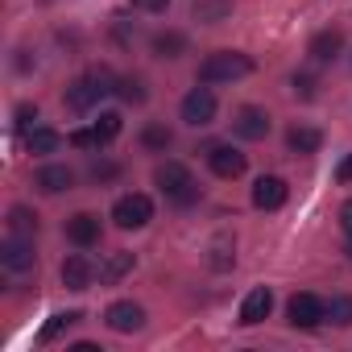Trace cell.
Wrapping results in <instances>:
<instances>
[{"label":"cell","instance_id":"cell-10","mask_svg":"<svg viewBox=\"0 0 352 352\" xmlns=\"http://www.w3.org/2000/svg\"><path fill=\"white\" fill-rule=\"evenodd\" d=\"M104 323H108L112 331L129 336V331H141V327H145V311H141L137 302H112V307L104 311Z\"/></svg>","mask_w":352,"mask_h":352},{"label":"cell","instance_id":"cell-31","mask_svg":"<svg viewBox=\"0 0 352 352\" xmlns=\"http://www.w3.org/2000/svg\"><path fill=\"white\" fill-rule=\"evenodd\" d=\"M340 228H344V232H348V241H352V199L340 208Z\"/></svg>","mask_w":352,"mask_h":352},{"label":"cell","instance_id":"cell-28","mask_svg":"<svg viewBox=\"0 0 352 352\" xmlns=\"http://www.w3.org/2000/svg\"><path fill=\"white\" fill-rule=\"evenodd\" d=\"M34 120H38V108H34V104H21V108H17L13 129H17V133H30V124H34Z\"/></svg>","mask_w":352,"mask_h":352},{"label":"cell","instance_id":"cell-21","mask_svg":"<svg viewBox=\"0 0 352 352\" xmlns=\"http://www.w3.org/2000/svg\"><path fill=\"white\" fill-rule=\"evenodd\" d=\"M183 50H187V38L183 34H157L153 38V54L157 58H179Z\"/></svg>","mask_w":352,"mask_h":352},{"label":"cell","instance_id":"cell-6","mask_svg":"<svg viewBox=\"0 0 352 352\" xmlns=\"http://www.w3.org/2000/svg\"><path fill=\"white\" fill-rule=\"evenodd\" d=\"M183 120L195 124V129L212 124V120H216V96H212L208 87H191L187 100H183Z\"/></svg>","mask_w":352,"mask_h":352},{"label":"cell","instance_id":"cell-15","mask_svg":"<svg viewBox=\"0 0 352 352\" xmlns=\"http://www.w3.org/2000/svg\"><path fill=\"white\" fill-rule=\"evenodd\" d=\"M34 183H38V191H42V195H63V191H71L75 174H71L67 166H42Z\"/></svg>","mask_w":352,"mask_h":352},{"label":"cell","instance_id":"cell-14","mask_svg":"<svg viewBox=\"0 0 352 352\" xmlns=\"http://www.w3.org/2000/svg\"><path fill=\"white\" fill-rule=\"evenodd\" d=\"M96 282V265L87 257H67L63 261V286L67 290H87Z\"/></svg>","mask_w":352,"mask_h":352},{"label":"cell","instance_id":"cell-32","mask_svg":"<svg viewBox=\"0 0 352 352\" xmlns=\"http://www.w3.org/2000/svg\"><path fill=\"white\" fill-rule=\"evenodd\" d=\"M336 179H340V183H352V153L336 166Z\"/></svg>","mask_w":352,"mask_h":352},{"label":"cell","instance_id":"cell-12","mask_svg":"<svg viewBox=\"0 0 352 352\" xmlns=\"http://www.w3.org/2000/svg\"><path fill=\"white\" fill-rule=\"evenodd\" d=\"M67 236H71V245H79V249L100 245V216H91V212H75V216L67 220Z\"/></svg>","mask_w":352,"mask_h":352},{"label":"cell","instance_id":"cell-13","mask_svg":"<svg viewBox=\"0 0 352 352\" xmlns=\"http://www.w3.org/2000/svg\"><path fill=\"white\" fill-rule=\"evenodd\" d=\"M270 311H274V294H270V286H257V290H249L245 302H241V323H245V327H257Z\"/></svg>","mask_w":352,"mask_h":352},{"label":"cell","instance_id":"cell-27","mask_svg":"<svg viewBox=\"0 0 352 352\" xmlns=\"http://www.w3.org/2000/svg\"><path fill=\"white\" fill-rule=\"evenodd\" d=\"M71 145L75 149H100V133L96 129H75L71 133Z\"/></svg>","mask_w":352,"mask_h":352},{"label":"cell","instance_id":"cell-24","mask_svg":"<svg viewBox=\"0 0 352 352\" xmlns=\"http://www.w3.org/2000/svg\"><path fill=\"white\" fill-rule=\"evenodd\" d=\"M327 319L340 323V327H348V323H352V298H348V294L331 298V302H327Z\"/></svg>","mask_w":352,"mask_h":352},{"label":"cell","instance_id":"cell-22","mask_svg":"<svg viewBox=\"0 0 352 352\" xmlns=\"http://www.w3.org/2000/svg\"><path fill=\"white\" fill-rule=\"evenodd\" d=\"M9 232H13V236H34V232H38V216H34L30 208H13V212H9Z\"/></svg>","mask_w":352,"mask_h":352},{"label":"cell","instance_id":"cell-8","mask_svg":"<svg viewBox=\"0 0 352 352\" xmlns=\"http://www.w3.org/2000/svg\"><path fill=\"white\" fill-rule=\"evenodd\" d=\"M0 261H5V270L9 274H30L34 270V241L30 236H9L5 241V249H0Z\"/></svg>","mask_w":352,"mask_h":352},{"label":"cell","instance_id":"cell-3","mask_svg":"<svg viewBox=\"0 0 352 352\" xmlns=\"http://www.w3.org/2000/svg\"><path fill=\"white\" fill-rule=\"evenodd\" d=\"M112 79H108V71H91V75H83V79H75L71 87H67V104L75 108V112H91L108 91H116V87H108Z\"/></svg>","mask_w":352,"mask_h":352},{"label":"cell","instance_id":"cell-1","mask_svg":"<svg viewBox=\"0 0 352 352\" xmlns=\"http://www.w3.org/2000/svg\"><path fill=\"white\" fill-rule=\"evenodd\" d=\"M153 183L162 187V195L170 204H195L199 199V183L191 179V170L183 162H162L157 174H153Z\"/></svg>","mask_w":352,"mask_h":352},{"label":"cell","instance_id":"cell-16","mask_svg":"<svg viewBox=\"0 0 352 352\" xmlns=\"http://www.w3.org/2000/svg\"><path fill=\"white\" fill-rule=\"evenodd\" d=\"M340 46H344V34L340 30H323V34L311 38V58L315 63H331L340 54Z\"/></svg>","mask_w":352,"mask_h":352},{"label":"cell","instance_id":"cell-29","mask_svg":"<svg viewBox=\"0 0 352 352\" xmlns=\"http://www.w3.org/2000/svg\"><path fill=\"white\" fill-rule=\"evenodd\" d=\"M290 87H294V96H302V100H311V96H315V79H311V75H294V79H290Z\"/></svg>","mask_w":352,"mask_h":352},{"label":"cell","instance_id":"cell-18","mask_svg":"<svg viewBox=\"0 0 352 352\" xmlns=\"http://www.w3.org/2000/svg\"><path fill=\"white\" fill-rule=\"evenodd\" d=\"M286 145H290L294 153H315V149L323 145V137H319V129H307V124H294V129L286 133Z\"/></svg>","mask_w":352,"mask_h":352},{"label":"cell","instance_id":"cell-23","mask_svg":"<svg viewBox=\"0 0 352 352\" xmlns=\"http://www.w3.org/2000/svg\"><path fill=\"white\" fill-rule=\"evenodd\" d=\"M170 141H174V133L166 124H145V133H141V145L145 149H170Z\"/></svg>","mask_w":352,"mask_h":352},{"label":"cell","instance_id":"cell-20","mask_svg":"<svg viewBox=\"0 0 352 352\" xmlns=\"http://www.w3.org/2000/svg\"><path fill=\"white\" fill-rule=\"evenodd\" d=\"M58 145H63V137H58L54 129H34V133H25V149H30V153H58Z\"/></svg>","mask_w":352,"mask_h":352},{"label":"cell","instance_id":"cell-2","mask_svg":"<svg viewBox=\"0 0 352 352\" xmlns=\"http://www.w3.org/2000/svg\"><path fill=\"white\" fill-rule=\"evenodd\" d=\"M253 71V58L241 54V50H216L204 58L199 67V83H232V79H245Z\"/></svg>","mask_w":352,"mask_h":352},{"label":"cell","instance_id":"cell-7","mask_svg":"<svg viewBox=\"0 0 352 352\" xmlns=\"http://www.w3.org/2000/svg\"><path fill=\"white\" fill-rule=\"evenodd\" d=\"M286 195H290V187L278 174H265V179L253 183V208H261V212H278L286 204Z\"/></svg>","mask_w":352,"mask_h":352},{"label":"cell","instance_id":"cell-26","mask_svg":"<svg viewBox=\"0 0 352 352\" xmlns=\"http://www.w3.org/2000/svg\"><path fill=\"white\" fill-rule=\"evenodd\" d=\"M116 96H120L124 104H141V100H145V83H141V79H120V83H116Z\"/></svg>","mask_w":352,"mask_h":352},{"label":"cell","instance_id":"cell-19","mask_svg":"<svg viewBox=\"0 0 352 352\" xmlns=\"http://www.w3.org/2000/svg\"><path fill=\"white\" fill-rule=\"evenodd\" d=\"M79 319H83V311H58V315H50V323L38 331V344H54V340H58L71 323H79Z\"/></svg>","mask_w":352,"mask_h":352},{"label":"cell","instance_id":"cell-5","mask_svg":"<svg viewBox=\"0 0 352 352\" xmlns=\"http://www.w3.org/2000/svg\"><path fill=\"white\" fill-rule=\"evenodd\" d=\"M286 315H290V323L294 327H319L323 319H327V302L323 298H315V294H294L290 302H286Z\"/></svg>","mask_w":352,"mask_h":352},{"label":"cell","instance_id":"cell-17","mask_svg":"<svg viewBox=\"0 0 352 352\" xmlns=\"http://www.w3.org/2000/svg\"><path fill=\"white\" fill-rule=\"evenodd\" d=\"M129 270H133V253H124V249H120V253H108L104 265H100V282H104V286H116Z\"/></svg>","mask_w":352,"mask_h":352},{"label":"cell","instance_id":"cell-30","mask_svg":"<svg viewBox=\"0 0 352 352\" xmlns=\"http://www.w3.org/2000/svg\"><path fill=\"white\" fill-rule=\"evenodd\" d=\"M133 9H141V13H166L170 9V0H129Z\"/></svg>","mask_w":352,"mask_h":352},{"label":"cell","instance_id":"cell-25","mask_svg":"<svg viewBox=\"0 0 352 352\" xmlns=\"http://www.w3.org/2000/svg\"><path fill=\"white\" fill-rule=\"evenodd\" d=\"M91 129L100 133V145H108V141L120 133V116H116V112H100V120H96Z\"/></svg>","mask_w":352,"mask_h":352},{"label":"cell","instance_id":"cell-11","mask_svg":"<svg viewBox=\"0 0 352 352\" xmlns=\"http://www.w3.org/2000/svg\"><path fill=\"white\" fill-rule=\"evenodd\" d=\"M232 133L245 137V141H261V137L270 133V116H265L261 108H236V116H232Z\"/></svg>","mask_w":352,"mask_h":352},{"label":"cell","instance_id":"cell-9","mask_svg":"<svg viewBox=\"0 0 352 352\" xmlns=\"http://www.w3.org/2000/svg\"><path fill=\"white\" fill-rule=\"evenodd\" d=\"M208 166H212V174H220V179H241L249 162H245V153L232 149V145H212V149H208Z\"/></svg>","mask_w":352,"mask_h":352},{"label":"cell","instance_id":"cell-4","mask_svg":"<svg viewBox=\"0 0 352 352\" xmlns=\"http://www.w3.org/2000/svg\"><path fill=\"white\" fill-rule=\"evenodd\" d=\"M153 220V199L149 195H141V191H133V195H120L116 199V208H112V224L116 228H145Z\"/></svg>","mask_w":352,"mask_h":352}]
</instances>
